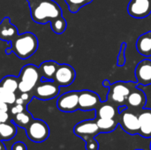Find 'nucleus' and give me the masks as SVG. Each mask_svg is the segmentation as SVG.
Listing matches in <instances>:
<instances>
[{
	"mask_svg": "<svg viewBox=\"0 0 151 150\" xmlns=\"http://www.w3.org/2000/svg\"><path fill=\"white\" fill-rule=\"evenodd\" d=\"M32 19L37 24H46L62 16V10L54 0H27Z\"/></svg>",
	"mask_w": 151,
	"mask_h": 150,
	"instance_id": "obj_1",
	"label": "nucleus"
},
{
	"mask_svg": "<svg viewBox=\"0 0 151 150\" xmlns=\"http://www.w3.org/2000/svg\"><path fill=\"white\" fill-rule=\"evenodd\" d=\"M38 49V39L31 32L18 34L12 42L11 47L5 50L6 54L13 52L19 58L27 59L34 55Z\"/></svg>",
	"mask_w": 151,
	"mask_h": 150,
	"instance_id": "obj_2",
	"label": "nucleus"
},
{
	"mask_svg": "<svg viewBox=\"0 0 151 150\" xmlns=\"http://www.w3.org/2000/svg\"><path fill=\"white\" fill-rule=\"evenodd\" d=\"M73 133L86 142V150L99 149V144L95 138L101 133V131L96 124V118L83 120L78 123L73 128Z\"/></svg>",
	"mask_w": 151,
	"mask_h": 150,
	"instance_id": "obj_3",
	"label": "nucleus"
},
{
	"mask_svg": "<svg viewBox=\"0 0 151 150\" xmlns=\"http://www.w3.org/2000/svg\"><path fill=\"white\" fill-rule=\"evenodd\" d=\"M137 82L132 81H117L111 84L109 88V92L107 95V99L109 103L118 106H126L127 99L131 90L137 87Z\"/></svg>",
	"mask_w": 151,
	"mask_h": 150,
	"instance_id": "obj_4",
	"label": "nucleus"
},
{
	"mask_svg": "<svg viewBox=\"0 0 151 150\" xmlns=\"http://www.w3.org/2000/svg\"><path fill=\"white\" fill-rule=\"evenodd\" d=\"M18 79V89L21 93H29L35 88L41 79L39 68L31 64L27 65L22 67Z\"/></svg>",
	"mask_w": 151,
	"mask_h": 150,
	"instance_id": "obj_5",
	"label": "nucleus"
},
{
	"mask_svg": "<svg viewBox=\"0 0 151 150\" xmlns=\"http://www.w3.org/2000/svg\"><path fill=\"white\" fill-rule=\"evenodd\" d=\"M119 126L128 134L135 135L140 133V123L138 113L126 108L119 111Z\"/></svg>",
	"mask_w": 151,
	"mask_h": 150,
	"instance_id": "obj_6",
	"label": "nucleus"
},
{
	"mask_svg": "<svg viewBox=\"0 0 151 150\" xmlns=\"http://www.w3.org/2000/svg\"><path fill=\"white\" fill-rule=\"evenodd\" d=\"M25 129L27 137L34 142H43L50 136L48 125L41 119H33Z\"/></svg>",
	"mask_w": 151,
	"mask_h": 150,
	"instance_id": "obj_7",
	"label": "nucleus"
},
{
	"mask_svg": "<svg viewBox=\"0 0 151 150\" xmlns=\"http://www.w3.org/2000/svg\"><path fill=\"white\" fill-rule=\"evenodd\" d=\"M60 92V87L54 80L41 81L34 88V96L39 100L48 101L51 100L58 95Z\"/></svg>",
	"mask_w": 151,
	"mask_h": 150,
	"instance_id": "obj_8",
	"label": "nucleus"
},
{
	"mask_svg": "<svg viewBox=\"0 0 151 150\" xmlns=\"http://www.w3.org/2000/svg\"><path fill=\"white\" fill-rule=\"evenodd\" d=\"M80 91H69L61 95L57 101V107L62 112H74L79 110Z\"/></svg>",
	"mask_w": 151,
	"mask_h": 150,
	"instance_id": "obj_9",
	"label": "nucleus"
},
{
	"mask_svg": "<svg viewBox=\"0 0 151 150\" xmlns=\"http://www.w3.org/2000/svg\"><path fill=\"white\" fill-rule=\"evenodd\" d=\"M76 72L73 66L67 64L58 65L53 80L59 87H68L75 80Z\"/></svg>",
	"mask_w": 151,
	"mask_h": 150,
	"instance_id": "obj_10",
	"label": "nucleus"
},
{
	"mask_svg": "<svg viewBox=\"0 0 151 150\" xmlns=\"http://www.w3.org/2000/svg\"><path fill=\"white\" fill-rule=\"evenodd\" d=\"M101 103L100 96L91 90H81L79 93V110L82 111H96Z\"/></svg>",
	"mask_w": 151,
	"mask_h": 150,
	"instance_id": "obj_11",
	"label": "nucleus"
},
{
	"mask_svg": "<svg viewBox=\"0 0 151 150\" xmlns=\"http://www.w3.org/2000/svg\"><path fill=\"white\" fill-rule=\"evenodd\" d=\"M147 103V96L145 93L137 87H134L127 96L126 106L129 110L138 113L145 108Z\"/></svg>",
	"mask_w": 151,
	"mask_h": 150,
	"instance_id": "obj_12",
	"label": "nucleus"
},
{
	"mask_svg": "<svg viewBox=\"0 0 151 150\" xmlns=\"http://www.w3.org/2000/svg\"><path fill=\"white\" fill-rule=\"evenodd\" d=\"M128 14L135 19H143L151 13V0H130L127 4Z\"/></svg>",
	"mask_w": 151,
	"mask_h": 150,
	"instance_id": "obj_13",
	"label": "nucleus"
},
{
	"mask_svg": "<svg viewBox=\"0 0 151 150\" xmlns=\"http://www.w3.org/2000/svg\"><path fill=\"white\" fill-rule=\"evenodd\" d=\"M134 75L138 85H151V60L143 59L135 67Z\"/></svg>",
	"mask_w": 151,
	"mask_h": 150,
	"instance_id": "obj_14",
	"label": "nucleus"
},
{
	"mask_svg": "<svg viewBox=\"0 0 151 150\" xmlns=\"http://www.w3.org/2000/svg\"><path fill=\"white\" fill-rule=\"evenodd\" d=\"M96 118H115L119 119V107L109 103L108 101L101 102L96 110Z\"/></svg>",
	"mask_w": 151,
	"mask_h": 150,
	"instance_id": "obj_15",
	"label": "nucleus"
},
{
	"mask_svg": "<svg viewBox=\"0 0 151 150\" xmlns=\"http://www.w3.org/2000/svg\"><path fill=\"white\" fill-rule=\"evenodd\" d=\"M140 133L142 137L151 138V109L144 108L138 112Z\"/></svg>",
	"mask_w": 151,
	"mask_h": 150,
	"instance_id": "obj_16",
	"label": "nucleus"
},
{
	"mask_svg": "<svg viewBox=\"0 0 151 150\" xmlns=\"http://www.w3.org/2000/svg\"><path fill=\"white\" fill-rule=\"evenodd\" d=\"M18 34V29L11 23L10 19L8 17L4 18L0 23V39L11 42Z\"/></svg>",
	"mask_w": 151,
	"mask_h": 150,
	"instance_id": "obj_17",
	"label": "nucleus"
},
{
	"mask_svg": "<svg viewBox=\"0 0 151 150\" xmlns=\"http://www.w3.org/2000/svg\"><path fill=\"white\" fill-rule=\"evenodd\" d=\"M136 49L137 51L144 56L150 57L151 56V31L146 32L139 36L136 42Z\"/></svg>",
	"mask_w": 151,
	"mask_h": 150,
	"instance_id": "obj_18",
	"label": "nucleus"
},
{
	"mask_svg": "<svg viewBox=\"0 0 151 150\" xmlns=\"http://www.w3.org/2000/svg\"><path fill=\"white\" fill-rule=\"evenodd\" d=\"M58 65L59 64H58L56 61L53 60H49L42 63L41 65L38 67L41 77L46 79L47 80H52Z\"/></svg>",
	"mask_w": 151,
	"mask_h": 150,
	"instance_id": "obj_19",
	"label": "nucleus"
},
{
	"mask_svg": "<svg viewBox=\"0 0 151 150\" xmlns=\"http://www.w3.org/2000/svg\"><path fill=\"white\" fill-rule=\"evenodd\" d=\"M96 124L101 131V133H112L119 126V119L115 118H96Z\"/></svg>",
	"mask_w": 151,
	"mask_h": 150,
	"instance_id": "obj_20",
	"label": "nucleus"
},
{
	"mask_svg": "<svg viewBox=\"0 0 151 150\" xmlns=\"http://www.w3.org/2000/svg\"><path fill=\"white\" fill-rule=\"evenodd\" d=\"M17 133L16 125L13 123H0V140L10 141Z\"/></svg>",
	"mask_w": 151,
	"mask_h": 150,
	"instance_id": "obj_21",
	"label": "nucleus"
},
{
	"mask_svg": "<svg viewBox=\"0 0 151 150\" xmlns=\"http://www.w3.org/2000/svg\"><path fill=\"white\" fill-rule=\"evenodd\" d=\"M32 120H33L32 115L28 111H22L20 113H18V114L14 115L12 122L18 126H20L22 128H26Z\"/></svg>",
	"mask_w": 151,
	"mask_h": 150,
	"instance_id": "obj_22",
	"label": "nucleus"
},
{
	"mask_svg": "<svg viewBox=\"0 0 151 150\" xmlns=\"http://www.w3.org/2000/svg\"><path fill=\"white\" fill-rule=\"evenodd\" d=\"M0 86H2L4 89H6L9 92L15 93L19 87V79L12 75L6 76L2 80Z\"/></svg>",
	"mask_w": 151,
	"mask_h": 150,
	"instance_id": "obj_23",
	"label": "nucleus"
},
{
	"mask_svg": "<svg viewBox=\"0 0 151 150\" xmlns=\"http://www.w3.org/2000/svg\"><path fill=\"white\" fill-rule=\"evenodd\" d=\"M50 23V27H51L52 31L58 34H63L65 31L66 27H67L66 20L65 19V18L63 16H60L57 19H52Z\"/></svg>",
	"mask_w": 151,
	"mask_h": 150,
	"instance_id": "obj_24",
	"label": "nucleus"
},
{
	"mask_svg": "<svg viewBox=\"0 0 151 150\" xmlns=\"http://www.w3.org/2000/svg\"><path fill=\"white\" fill-rule=\"evenodd\" d=\"M92 1L93 0H65V4L68 6L69 11L72 13L78 12L81 10V8L90 4Z\"/></svg>",
	"mask_w": 151,
	"mask_h": 150,
	"instance_id": "obj_25",
	"label": "nucleus"
},
{
	"mask_svg": "<svg viewBox=\"0 0 151 150\" xmlns=\"http://www.w3.org/2000/svg\"><path fill=\"white\" fill-rule=\"evenodd\" d=\"M17 97L15 93H12L4 89L2 86H0V102L5 103L7 104L15 103Z\"/></svg>",
	"mask_w": 151,
	"mask_h": 150,
	"instance_id": "obj_26",
	"label": "nucleus"
},
{
	"mask_svg": "<svg viewBox=\"0 0 151 150\" xmlns=\"http://www.w3.org/2000/svg\"><path fill=\"white\" fill-rule=\"evenodd\" d=\"M25 111V108L22 104H16L15 106H13L12 109H11V112L12 115H16L18 113H20L22 111Z\"/></svg>",
	"mask_w": 151,
	"mask_h": 150,
	"instance_id": "obj_27",
	"label": "nucleus"
},
{
	"mask_svg": "<svg viewBox=\"0 0 151 150\" xmlns=\"http://www.w3.org/2000/svg\"><path fill=\"white\" fill-rule=\"evenodd\" d=\"M12 150H27V146L22 141H17L12 145Z\"/></svg>",
	"mask_w": 151,
	"mask_h": 150,
	"instance_id": "obj_28",
	"label": "nucleus"
},
{
	"mask_svg": "<svg viewBox=\"0 0 151 150\" xmlns=\"http://www.w3.org/2000/svg\"><path fill=\"white\" fill-rule=\"evenodd\" d=\"M7 111H8V104L5 103L0 102V115Z\"/></svg>",
	"mask_w": 151,
	"mask_h": 150,
	"instance_id": "obj_29",
	"label": "nucleus"
},
{
	"mask_svg": "<svg viewBox=\"0 0 151 150\" xmlns=\"http://www.w3.org/2000/svg\"><path fill=\"white\" fill-rule=\"evenodd\" d=\"M9 121V114L7 112H4L0 115V123H6Z\"/></svg>",
	"mask_w": 151,
	"mask_h": 150,
	"instance_id": "obj_30",
	"label": "nucleus"
},
{
	"mask_svg": "<svg viewBox=\"0 0 151 150\" xmlns=\"http://www.w3.org/2000/svg\"><path fill=\"white\" fill-rule=\"evenodd\" d=\"M20 97H21L25 102H28V101H29V99H30L28 93H22V94H21V95H20Z\"/></svg>",
	"mask_w": 151,
	"mask_h": 150,
	"instance_id": "obj_31",
	"label": "nucleus"
},
{
	"mask_svg": "<svg viewBox=\"0 0 151 150\" xmlns=\"http://www.w3.org/2000/svg\"><path fill=\"white\" fill-rule=\"evenodd\" d=\"M103 86L104 87V88H110V86H111V82L108 80H104V81H103Z\"/></svg>",
	"mask_w": 151,
	"mask_h": 150,
	"instance_id": "obj_32",
	"label": "nucleus"
},
{
	"mask_svg": "<svg viewBox=\"0 0 151 150\" xmlns=\"http://www.w3.org/2000/svg\"><path fill=\"white\" fill-rule=\"evenodd\" d=\"M25 103V101L21 98V97H19V98H17L16 99V101H15V103L16 104H22L23 105V103Z\"/></svg>",
	"mask_w": 151,
	"mask_h": 150,
	"instance_id": "obj_33",
	"label": "nucleus"
},
{
	"mask_svg": "<svg viewBox=\"0 0 151 150\" xmlns=\"http://www.w3.org/2000/svg\"><path fill=\"white\" fill-rule=\"evenodd\" d=\"M0 150H7L6 149V148L4 147V143H3V141L0 140Z\"/></svg>",
	"mask_w": 151,
	"mask_h": 150,
	"instance_id": "obj_34",
	"label": "nucleus"
},
{
	"mask_svg": "<svg viewBox=\"0 0 151 150\" xmlns=\"http://www.w3.org/2000/svg\"><path fill=\"white\" fill-rule=\"evenodd\" d=\"M134 150H143V149H134Z\"/></svg>",
	"mask_w": 151,
	"mask_h": 150,
	"instance_id": "obj_35",
	"label": "nucleus"
},
{
	"mask_svg": "<svg viewBox=\"0 0 151 150\" xmlns=\"http://www.w3.org/2000/svg\"><path fill=\"white\" fill-rule=\"evenodd\" d=\"M150 150H151V142H150Z\"/></svg>",
	"mask_w": 151,
	"mask_h": 150,
	"instance_id": "obj_36",
	"label": "nucleus"
}]
</instances>
